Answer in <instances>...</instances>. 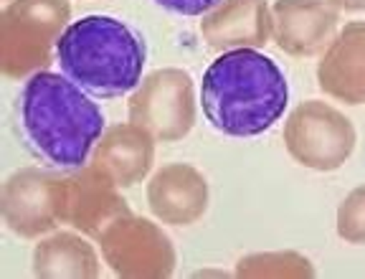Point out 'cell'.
<instances>
[{
	"mask_svg": "<svg viewBox=\"0 0 365 279\" xmlns=\"http://www.w3.org/2000/svg\"><path fill=\"white\" fill-rule=\"evenodd\" d=\"M319 84L348 102H365V23H353L337 36L319 64Z\"/></svg>",
	"mask_w": 365,
	"mask_h": 279,
	"instance_id": "277c9868",
	"label": "cell"
},
{
	"mask_svg": "<svg viewBox=\"0 0 365 279\" xmlns=\"http://www.w3.org/2000/svg\"><path fill=\"white\" fill-rule=\"evenodd\" d=\"M289 86L282 69L254 49H234L205 69L200 104L205 120L231 137H257L282 120Z\"/></svg>",
	"mask_w": 365,
	"mask_h": 279,
	"instance_id": "7a4b0ae2",
	"label": "cell"
},
{
	"mask_svg": "<svg viewBox=\"0 0 365 279\" xmlns=\"http://www.w3.org/2000/svg\"><path fill=\"white\" fill-rule=\"evenodd\" d=\"M61 74L97 97H122L143 79V36L112 16H84L58 36Z\"/></svg>",
	"mask_w": 365,
	"mask_h": 279,
	"instance_id": "3957f363",
	"label": "cell"
},
{
	"mask_svg": "<svg viewBox=\"0 0 365 279\" xmlns=\"http://www.w3.org/2000/svg\"><path fill=\"white\" fill-rule=\"evenodd\" d=\"M155 3L165 11L178 13V16H203V13L221 6V0H155Z\"/></svg>",
	"mask_w": 365,
	"mask_h": 279,
	"instance_id": "5b68a950",
	"label": "cell"
},
{
	"mask_svg": "<svg viewBox=\"0 0 365 279\" xmlns=\"http://www.w3.org/2000/svg\"><path fill=\"white\" fill-rule=\"evenodd\" d=\"M18 127L38 160L58 171H76L102 137L104 114L68 76L41 71L21 91Z\"/></svg>",
	"mask_w": 365,
	"mask_h": 279,
	"instance_id": "6da1fadb",
	"label": "cell"
}]
</instances>
